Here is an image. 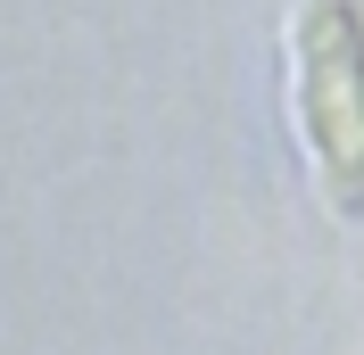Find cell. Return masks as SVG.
<instances>
[{"instance_id":"1","label":"cell","mask_w":364,"mask_h":355,"mask_svg":"<svg viewBox=\"0 0 364 355\" xmlns=\"http://www.w3.org/2000/svg\"><path fill=\"white\" fill-rule=\"evenodd\" d=\"M298 116L340 199H364V17L315 0L298 17Z\"/></svg>"}]
</instances>
